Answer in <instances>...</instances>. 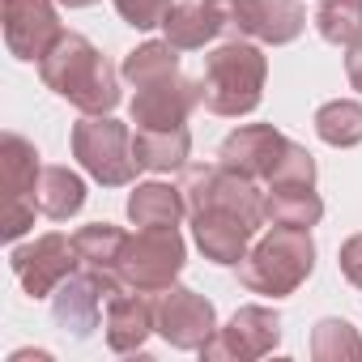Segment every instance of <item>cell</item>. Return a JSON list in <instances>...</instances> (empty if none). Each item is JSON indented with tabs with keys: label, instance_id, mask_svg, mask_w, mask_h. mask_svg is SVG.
<instances>
[{
	"label": "cell",
	"instance_id": "13",
	"mask_svg": "<svg viewBox=\"0 0 362 362\" xmlns=\"http://www.w3.org/2000/svg\"><path fill=\"white\" fill-rule=\"evenodd\" d=\"M230 26L256 43L286 47L307 30V9L298 0H230Z\"/></svg>",
	"mask_w": 362,
	"mask_h": 362
},
{
	"label": "cell",
	"instance_id": "21",
	"mask_svg": "<svg viewBox=\"0 0 362 362\" xmlns=\"http://www.w3.org/2000/svg\"><path fill=\"white\" fill-rule=\"evenodd\" d=\"M132 153H136V166H141V170L170 175V170H184V166H188L192 136H188L184 124H179V128H136Z\"/></svg>",
	"mask_w": 362,
	"mask_h": 362
},
{
	"label": "cell",
	"instance_id": "11",
	"mask_svg": "<svg viewBox=\"0 0 362 362\" xmlns=\"http://www.w3.org/2000/svg\"><path fill=\"white\" fill-rule=\"evenodd\" d=\"M60 0H5L0 5V18H5V43L18 60H43L52 52V43L64 35L60 13H56Z\"/></svg>",
	"mask_w": 362,
	"mask_h": 362
},
{
	"label": "cell",
	"instance_id": "8",
	"mask_svg": "<svg viewBox=\"0 0 362 362\" xmlns=\"http://www.w3.org/2000/svg\"><path fill=\"white\" fill-rule=\"evenodd\" d=\"M9 264H13V273H18V281H22V290L30 294V298H52L73 273H77V243L69 239V235H60V230H47V235H39L35 243H22V247H13L9 252Z\"/></svg>",
	"mask_w": 362,
	"mask_h": 362
},
{
	"label": "cell",
	"instance_id": "28",
	"mask_svg": "<svg viewBox=\"0 0 362 362\" xmlns=\"http://www.w3.org/2000/svg\"><path fill=\"white\" fill-rule=\"evenodd\" d=\"M269 188H315V158L307 145L290 141L269 175Z\"/></svg>",
	"mask_w": 362,
	"mask_h": 362
},
{
	"label": "cell",
	"instance_id": "9",
	"mask_svg": "<svg viewBox=\"0 0 362 362\" xmlns=\"http://www.w3.org/2000/svg\"><path fill=\"white\" fill-rule=\"evenodd\" d=\"M218 332V311L205 294L188 290V286H170L158 294V337L170 349H188L201 354Z\"/></svg>",
	"mask_w": 362,
	"mask_h": 362
},
{
	"label": "cell",
	"instance_id": "18",
	"mask_svg": "<svg viewBox=\"0 0 362 362\" xmlns=\"http://www.w3.org/2000/svg\"><path fill=\"white\" fill-rule=\"evenodd\" d=\"M162 30H166V43H175L179 52H201L222 30H230V5H214V0H184V5H175L166 13Z\"/></svg>",
	"mask_w": 362,
	"mask_h": 362
},
{
	"label": "cell",
	"instance_id": "3",
	"mask_svg": "<svg viewBox=\"0 0 362 362\" xmlns=\"http://www.w3.org/2000/svg\"><path fill=\"white\" fill-rule=\"evenodd\" d=\"M243 290L264 294V298H286L294 294L311 269H315V243L311 230H294V226H273L269 235H260L252 243V252L235 264Z\"/></svg>",
	"mask_w": 362,
	"mask_h": 362
},
{
	"label": "cell",
	"instance_id": "27",
	"mask_svg": "<svg viewBox=\"0 0 362 362\" xmlns=\"http://www.w3.org/2000/svg\"><path fill=\"white\" fill-rule=\"evenodd\" d=\"M315 30L332 47H349L362 39V0H320Z\"/></svg>",
	"mask_w": 362,
	"mask_h": 362
},
{
	"label": "cell",
	"instance_id": "26",
	"mask_svg": "<svg viewBox=\"0 0 362 362\" xmlns=\"http://www.w3.org/2000/svg\"><path fill=\"white\" fill-rule=\"evenodd\" d=\"M119 73H124L132 86L162 81V77L179 73V47H175V43H166V39H162V43H141V47H132V52L124 56Z\"/></svg>",
	"mask_w": 362,
	"mask_h": 362
},
{
	"label": "cell",
	"instance_id": "5",
	"mask_svg": "<svg viewBox=\"0 0 362 362\" xmlns=\"http://www.w3.org/2000/svg\"><path fill=\"white\" fill-rule=\"evenodd\" d=\"M184 260H188V247H184L179 226H145L141 235H128V243H124L119 281H124V290L162 294L184 273Z\"/></svg>",
	"mask_w": 362,
	"mask_h": 362
},
{
	"label": "cell",
	"instance_id": "1",
	"mask_svg": "<svg viewBox=\"0 0 362 362\" xmlns=\"http://www.w3.org/2000/svg\"><path fill=\"white\" fill-rule=\"evenodd\" d=\"M39 77L47 90H56L86 115H111L124 98L119 73L111 69V60L77 30H64L52 43V52L39 60Z\"/></svg>",
	"mask_w": 362,
	"mask_h": 362
},
{
	"label": "cell",
	"instance_id": "33",
	"mask_svg": "<svg viewBox=\"0 0 362 362\" xmlns=\"http://www.w3.org/2000/svg\"><path fill=\"white\" fill-rule=\"evenodd\" d=\"M214 5H230V0H214Z\"/></svg>",
	"mask_w": 362,
	"mask_h": 362
},
{
	"label": "cell",
	"instance_id": "32",
	"mask_svg": "<svg viewBox=\"0 0 362 362\" xmlns=\"http://www.w3.org/2000/svg\"><path fill=\"white\" fill-rule=\"evenodd\" d=\"M64 9H90V5H98V0H60Z\"/></svg>",
	"mask_w": 362,
	"mask_h": 362
},
{
	"label": "cell",
	"instance_id": "23",
	"mask_svg": "<svg viewBox=\"0 0 362 362\" xmlns=\"http://www.w3.org/2000/svg\"><path fill=\"white\" fill-rule=\"evenodd\" d=\"M320 218H324V201L315 197V188H269L264 192V222L269 226L311 230Z\"/></svg>",
	"mask_w": 362,
	"mask_h": 362
},
{
	"label": "cell",
	"instance_id": "15",
	"mask_svg": "<svg viewBox=\"0 0 362 362\" xmlns=\"http://www.w3.org/2000/svg\"><path fill=\"white\" fill-rule=\"evenodd\" d=\"M107 345L111 354H141L149 332H158V298L141 290H119L107 298Z\"/></svg>",
	"mask_w": 362,
	"mask_h": 362
},
{
	"label": "cell",
	"instance_id": "10",
	"mask_svg": "<svg viewBox=\"0 0 362 362\" xmlns=\"http://www.w3.org/2000/svg\"><path fill=\"white\" fill-rule=\"evenodd\" d=\"M281 345V315L273 307H239L226 328L214 332V341L201 349L209 362H256Z\"/></svg>",
	"mask_w": 362,
	"mask_h": 362
},
{
	"label": "cell",
	"instance_id": "29",
	"mask_svg": "<svg viewBox=\"0 0 362 362\" xmlns=\"http://www.w3.org/2000/svg\"><path fill=\"white\" fill-rule=\"evenodd\" d=\"M170 9H175V0H115V13H119L132 30H153V26H162Z\"/></svg>",
	"mask_w": 362,
	"mask_h": 362
},
{
	"label": "cell",
	"instance_id": "25",
	"mask_svg": "<svg viewBox=\"0 0 362 362\" xmlns=\"http://www.w3.org/2000/svg\"><path fill=\"white\" fill-rule=\"evenodd\" d=\"M311 358L315 362H362V337L349 320H320L311 328Z\"/></svg>",
	"mask_w": 362,
	"mask_h": 362
},
{
	"label": "cell",
	"instance_id": "12",
	"mask_svg": "<svg viewBox=\"0 0 362 362\" xmlns=\"http://www.w3.org/2000/svg\"><path fill=\"white\" fill-rule=\"evenodd\" d=\"M197 107H201V81H192L184 73H170L162 81L136 86V94L128 103L136 128H179Z\"/></svg>",
	"mask_w": 362,
	"mask_h": 362
},
{
	"label": "cell",
	"instance_id": "20",
	"mask_svg": "<svg viewBox=\"0 0 362 362\" xmlns=\"http://www.w3.org/2000/svg\"><path fill=\"white\" fill-rule=\"evenodd\" d=\"M188 209V197L184 188H175V184H162V179H149V184H136L132 197H128V222L132 226H179L184 222Z\"/></svg>",
	"mask_w": 362,
	"mask_h": 362
},
{
	"label": "cell",
	"instance_id": "19",
	"mask_svg": "<svg viewBox=\"0 0 362 362\" xmlns=\"http://www.w3.org/2000/svg\"><path fill=\"white\" fill-rule=\"evenodd\" d=\"M73 243H77L81 269L98 277V286L107 290V298L119 294V290H124V281H119V256H124L128 235H124L119 226H111V222H90V226H81V230L73 235Z\"/></svg>",
	"mask_w": 362,
	"mask_h": 362
},
{
	"label": "cell",
	"instance_id": "14",
	"mask_svg": "<svg viewBox=\"0 0 362 362\" xmlns=\"http://www.w3.org/2000/svg\"><path fill=\"white\" fill-rule=\"evenodd\" d=\"M286 145H290V136H281L273 124H243L218 145V162L247 179H269Z\"/></svg>",
	"mask_w": 362,
	"mask_h": 362
},
{
	"label": "cell",
	"instance_id": "31",
	"mask_svg": "<svg viewBox=\"0 0 362 362\" xmlns=\"http://www.w3.org/2000/svg\"><path fill=\"white\" fill-rule=\"evenodd\" d=\"M345 77H349V86L362 94V39L345 47Z\"/></svg>",
	"mask_w": 362,
	"mask_h": 362
},
{
	"label": "cell",
	"instance_id": "22",
	"mask_svg": "<svg viewBox=\"0 0 362 362\" xmlns=\"http://www.w3.org/2000/svg\"><path fill=\"white\" fill-rule=\"evenodd\" d=\"M81 205H86L81 175L69 170V166H43V179H39V214L52 218V222H69L73 214H81Z\"/></svg>",
	"mask_w": 362,
	"mask_h": 362
},
{
	"label": "cell",
	"instance_id": "17",
	"mask_svg": "<svg viewBox=\"0 0 362 362\" xmlns=\"http://www.w3.org/2000/svg\"><path fill=\"white\" fill-rule=\"evenodd\" d=\"M256 235L260 230H252L239 214H222V209L192 214V239L205 252V260H214V264H239L252 252Z\"/></svg>",
	"mask_w": 362,
	"mask_h": 362
},
{
	"label": "cell",
	"instance_id": "6",
	"mask_svg": "<svg viewBox=\"0 0 362 362\" xmlns=\"http://www.w3.org/2000/svg\"><path fill=\"white\" fill-rule=\"evenodd\" d=\"M73 158L81 162V170L90 179H98L103 188H124L132 184L136 153H132V132L128 124L111 119V115H86L81 124H73Z\"/></svg>",
	"mask_w": 362,
	"mask_h": 362
},
{
	"label": "cell",
	"instance_id": "16",
	"mask_svg": "<svg viewBox=\"0 0 362 362\" xmlns=\"http://www.w3.org/2000/svg\"><path fill=\"white\" fill-rule=\"evenodd\" d=\"M103 286H98V277L94 273H73L56 294H52V324L64 332V337H73V341H86L94 328H98V320H103Z\"/></svg>",
	"mask_w": 362,
	"mask_h": 362
},
{
	"label": "cell",
	"instance_id": "30",
	"mask_svg": "<svg viewBox=\"0 0 362 362\" xmlns=\"http://www.w3.org/2000/svg\"><path fill=\"white\" fill-rule=\"evenodd\" d=\"M337 264H341L345 281L362 290V235H354V239H345V243H341V252H337Z\"/></svg>",
	"mask_w": 362,
	"mask_h": 362
},
{
	"label": "cell",
	"instance_id": "24",
	"mask_svg": "<svg viewBox=\"0 0 362 362\" xmlns=\"http://www.w3.org/2000/svg\"><path fill=\"white\" fill-rule=\"evenodd\" d=\"M315 136L332 149H354L362 145V103L354 98H332L315 111Z\"/></svg>",
	"mask_w": 362,
	"mask_h": 362
},
{
	"label": "cell",
	"instance_id": "2",
	"mask_svg": "<svg viewBox=\"0 0 362 362\" xmlns=\"http://www.w3.org/2000/svg\"><path fill=\"white\" fill-rule=\"evenodd\" d=\"M264 81H269V60L256 43H222L205 56V77H201V103L214 115L239 119L252 115L264 98Z\"/></svg>",
	"mask_w": 362,
	"mask_h": 362
},
{
	"label": "cell",
	"instance_id": "4",
	"mask_svg": "<svg viewBox=\"0 0 362 362\" xmlns=\"http://www.w3.org/2000/svg\"><path fill=\"white\" fill-rule=\"evenodd\" d=\"M39 179H43L39 149L26 136L5 132V136H0V188H5L0 235H5L9 243H18L35 226V214H39Z\"/></svg>",
	"mask_w": 362,
	"mask_h": 362
},
{
	"label": "cell",
	"instance_id": "7",
	"mask_svg": "<svg viewBox=\"0 0 362 362\" xmlns=\"http://www.w3.org/2000/svg\"><path fill=\"white\" fill-rule=\"evenodd\" d=\"M184 197H188L192 214L222 209V214H239L252 230L269 226L264 222V192H256V179H247L239 170H226L222 162L218 166H192L188 179H184Z\"/></svg>",
	"mask_w": 362,
	"mask_h": 362
}]
</instances>
